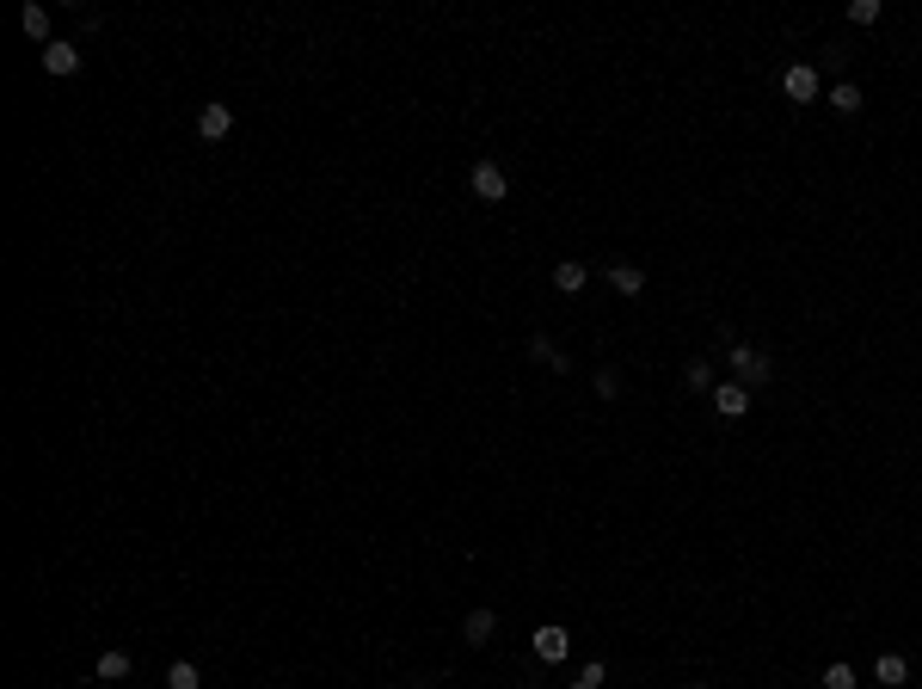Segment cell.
<instances>
[{
	"instance_id": "obj_1",
	"label": "cell",
	"mask_w": 922,
	"mask_h": 689,
	"mask_svg": "<svg viewBox=\"0 0 922 689\" xmlns=\"http://www.w3.org/2000/svg\"><path fill=\"white\" fill-rule=\"evenodd\" d=\"M468 185H474L479 204H505V198H511V179H505V167H498V161H474Z\"/></svg>"
},
{
	"instance_id": "obj_2",
	"label": "cell",
	"mask_w": 922,
	"mask_h": 689,
	"mask_svg": "<svg viewBox=\"0 0 922 689\" xmlns=\"http://www.w3.org/2000/svg\"><path fill=\"white\" fill-rule=\"evenodd\" d=\"M732 370H738V381H744V388H762V381L775 376V363H769L756 344H732Z\"/></svg>"
},
{
	"instance_id": "obj_3",
	"label": "cell",
	"mask_w": 922,
	"mask_h": 689,
	"mask_svg": "<svg viewBox=\"0 0 922 689\" xmlns=\"http://www.w3.org/2000/svg\"><path fill=\"white\" fill-rule=\"evenodd\" d=\"M781 93H787V99H793V105H812V99H818V93H824L818 69H806V62H793V69L781 74Z\"/></svg>"
},
{
	"instance_id": "obj_4",
	"label": "cell",
	"mask_w": 922,
	"mask_h": 689,
	"mask_svg": "<svg viewBox=\"0 0 922 689\" xmlns=\"http://www.w3.org/2000/svg\"><path fill=\"white\" fill-rule=\"evenodd\" d=\"M714 413L719 418H744V413H751V388H744V381H719V388H714Z\"/></svg>"
},
{
	"instance_id": "obj_5",
	"label": "cell",
	"mask_w": 922,
	"mask_h": 689,
	"mask_svg": "<svg viewBox=\"0 0 922 689\" xmlns=\"http://www.w3.org/2000/svg\"><path fill=\"white\" fill-rule=\"evenodd\" d=\"M566 653H572V634H566V628H553V621H547V628H535V658L560 665Z\"/></svg>"
},
{
	"instance_id": "obj_6",
	"label": "cell",
	"mask_w": 922,
	"mask_h": 689,
	"mask_svg": "<svg viewBox=\"0 0 922 689\" xmlns=\"http://www.w3.org/2000/svg\"><path fill=\"white\" fill-rule=\"evenodd\" d=\"M228 130H234V111H228V105H204V111H197V136L204 142H222Z\"/></svg>"
},
{
	"instance_id": "obj_7",
	"label": "cell",
	"mask_w": 922,
	"mask_h": 689,
	"mask_svg": "<svg viewBox=\"0 0 922 689\" xmlns=\"http://www.w3.org/2000/svg\"><path fill=\"white\" fill-rule=\"evenodd\" d=\"M74 69H80V43H50V50H43V74L68 80Z\"/></svg>"
},
{
	"instance_id": "obj_8",
	"label": "cell",
	"mask_w": 922,
	"mask_h": 689,
	"mask_svg": "<svg viewBox=\"0 0 922 689\" xmlns=\"http://www.w3.org/2000/svg\"><path fill=\"white\" fill-rule=\"evenodd\" d=\"M19 25H25V37H37L43 50L56 43V37H50V6H37V0H32V6H25V13H19Z\"/></svg>"
},
{
	"instance_id": "obj_9",
	"label": "cell",
	"mask_w": 922,
	"mask_h": 689,
	"mask_svg": "<svg viewBox=\"0 0 922 689\" xmlns=\"http://www.w3.org/2000/svg\"><path fill=\"white\" fill-rule=\"evenodd\" d=\"M873 677H880L886 689H898L904 677H910V665H904V653H880V658H873Z\"/></svg>"
},
{
	"instance_id": "obj_10",
	"label": "cell",
	"mask_w": 922,
	"mask_h": 689,
	"mask_svg": "<svg viewBox=\"0 0 922 689\" xmlns=\"http://www.w3.org/2000/svg\"><path fill=\"white\" fill-rule=\"evenodd\" d=\"M824 99H830V111H843V117H854V111H861V87H854V80H836V87H830Z\"/></svg>"
},
{
	"instance_id": "obj_11",
	"label": "cell",
	"mask_w": 922,
	"mask_h": 689,
	"mask_svg": "<svg viewBox=\"0 0 922 689\" xmlns=\"http://www.w3.org/2000/svg\"><path fill=\"white\" fill-rule=\"evenodd\" d=\"M553 283H560V289H566V296H579L584 283H590V271H584L579 259H566V265H553Z\"/></svg>"
},
{
	"instance_id": "obj_12",
	"label": "cell",
	"mask_w": 922,
	"mask_h": 689,
	"mask_svg": "<svg viewBox=\"0 0 922 689\" xmlns=\"http://www.w3.org/2000/svg\"><path fill=\"white\" fill-rule=\"evenodd\" d=\"M492 628H498V616H492V610H474V616L461 621V634H468L474 647H486V640H492Z\"/></svg>"
},
{
	"instance_id": "obj_13",
	"label": "cell",
	"mask_w": 922,
	"mask_h": 689,
	"mask_svg": "<svg viewBox=\"0 0 922 689\" xmlns=\"http://www.w3.org/2000/svg\"><path fill=\"white\" fill-rule=\"evenodd\" d=\"M609 283L621 289V296H640V289H646V277H640V265H609Z\"/></svg>"
},
{
	"instance_id": "obj_14",
	"label": "cell",
	"mask_w": 922,
	"mask_h": 689,
	"mask_svg": "<svg viewBox=\"0 0 922 689\" xmlns=\"http://www.w3.org/2000/svg\"><path fill=\"white\" fill-rule=\"evenodd\" d=\"M130 671H136V665H130V653H105L99 658V677H105V684H123Z\"/></svg>"
},
{
	"instance_id": "obj_15",
	"label": "cell",
	"mask_w": 922,
	"mask_h": 689,
	"mask_svg": "<svg viewBox=\"0 0 922 689\" xmlns=\"http://www.w3.org/2000/svg\"><path fill=\"white\" fill-rule=\"evenodd\" d=\"M683 381H689V388H701V394H714V388H719V381H714V370H707V357H695V363L683 370Z\"/></svg>"
},
{
	"instance_id": "obj_16",
	"label": "cell",
	"mask_w": 922,
	"mask_h": 689,
	"mask_svg": "<svg viewBox=\"0 0 922 689\" xmlns=\"http://www.w3.org/2000/svg\"><path fill=\"white\" fill-rule=\"evenodd\" d=\"M167 689H204V684H197V665H191V658H178V665L167 671Z\"/></svg>"
},
{
	"instance_id": "obj_17",
	"label": "cell",
	"mask_w": 922,
	"mask_h": 689,
	"mask_svg": "<svg viewBox=\"0 0 922 689\" xmlns=\"http://www.w3.org/2000/svg\"><path fill=\"white\" fill-rule=\"evenodd\" d=\"M529 357H535V363H547V370H566V357L553 351V339H529Z\"/></svg>"
},
{
	"instance_id": "obj_18",
	"label": "cell",
	"mask_w": 922,
	"mask_h": 689,
	"mask_svg": "<svg viewBox=\"0 0 922 689\" xmlns=\"http://www.w3.org/2000/svg\"><path fill=\"white\" fill-rule=\"evenodd\" d=\"M603 677H609V671H603V658H590V665H584V677L572 689H603Z\"/></svg>"
},
{
	"instance_id": "obj_19",
	"label": "cell",
	"mask_w": 922,
	"mask_h": 689,
	"mask_svg": "<svg viewBox=\"0 0 922 689\" xmlns=\"http://www.w3.org/2000/svg\"><path fill=\"white\" fill-rule=\"evenodd\" d=\"M824 689H854V671L849 665H830V671H824Z\"/></svg>"
},
{
	"instance_id": "obj_20",
	"label": "cell",
	"mask_w": 922,
	"mask_h": 689,
	"mask_svg": "<svg viewBox=\"0 0 922 689\" xmlns=\"http://www.w3.org/2000/svg\"><path fill=\"white\" fill-rule=\"evenodd\" d=\"M849 19H854V25H873V19H880V0H854Z\"/></svg>"
},
{
	"instance_id": "obj_21",
	"label": "cell",
	"mask_w": 922,
	"mask_h": 689,
	"mask_svg": "<svg viewBox=\"0 0 922 689\" xmlns=\"http://www.w3.org/2000/svg\"><path fill=\"white\" fill-rule=\"evenodd\" d=\"M597 394L615 400V394H621V376H615V370H597Z\"/></svg>"
},
{
	"instance_id": "obj_22",
	"label": "cell",
	"mask_w": 922,
	"mask_h": 689,
	"mask_svg": "<svg viewBox=\"0 0 922 689\" xmlns=\"http://www.w3.org/2000/svg\"><path fill=\"white\" fill-rule=\"evenodd\" d=\"M695 689H701V684H695Z\"/></svg>"
}]
</instances>
